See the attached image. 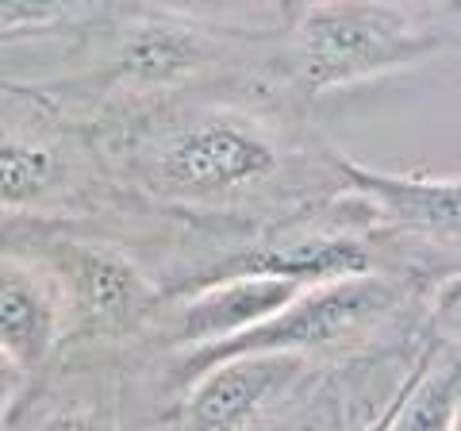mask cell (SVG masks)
<instances>
[{
	"label": "cell",
	"mask_w": 461,
	"mask_h": 431,
	"mask_svg": "<svg viewBox=\"0 0 461 431\" xmlns=\"http://www.w3.org/2000/svg\"><path fill=\"white\" fill-rule=\"evenodd\" d=\"M450 42L442 23L403 5H308L296 16V66L312 93L423 66Z\"/></svg>",
	"instance_id": "6da1fadb"
},
{
	"label": "cell",
	"mask_w": 461,
	"mask_h": 431,
	"mask_svg": "<svg viewBox=\"0 0 461 431\" xmlns=\"http://www.w3.org/2000/svg\"><path fill=\"white\" fill-rule=\"evenodd\" d=\"M388 305L384 281L373 274L366 278H346L330 285H315V289L296 293L281 312H273L250 332H242L215 347H196L181 362V378L193 381L204 370L227 362V358H250V354H288L300 358L304 351H320L330 343H342L346 335L362 332V327L381 316Z\"/></svg>",
	"instance_id": "7a4b0ae2"
},
{
	"label": "cell",
	"mask_w": 461,
	"mask_h": 431,
	"mask_svg": "<svg viewBox=\"0 0 461 431\" xmlns=\"http://www.w3.org/2000/svg\"><path fill=\"white\" fill-rule=\"evenodd\" d=\"M273 139L235 116H204L173 135L158 154V178L173 197H223L277 174Z\"/></svg>",
	"instance_id": "3957f363"
},
{
	"label": "cell",
	"mask_w": 461,
	"mask_h": 431,
	"mask_svg": "<svg viewBox=\"0 0 461 431\" xmlns=\"http://www.w3.org/2000/svg\"><path fill=\"white\" fill-rule=\"evenodd\" d=\"M54 274L85 316V324L100 332H120L135 324L158 300L150 278L123 251L104 243H58Z\"/></svg>",
	"instance_id": "277c9868"
},
{
	"label": "cell",
	"mask_w": 461,
	"mask_h": 431,
	"mask_svg": "<svg viewBox=\"0 0 461 431\" xmlns=\"http://www.w3.org/2000/svg\"><path fill=\"white\" fill-rule=\"evenodd\" d=\"M369 270H373V258L354 239H339V235L293 239V243H269V247L227 254L215 266H204L185 285H177V297L200 289V285L230 281V278H269V281H288L296 289H315V285H330L346 278H366Z\"/></svg>",
	"instance_id": "5b68a950"
},
{
	"label": "cell",
	"mask_w": 461,
	"mask_h": 431,
	"mask_svg": "<svg viewBox=\"0 0 461 431\" xmlns=\"http://www.w3.org/2000/svg\"><path fill=\"white\" fill-rule=\"evenodd\" d=\"M300 358L288 354H250L227 358L189 381V397L181 408V431H250L254 416L266 400L277 397L285 381H293Z\"/></svg>",
	"instance_id": "8992f818"
},
{
	"label": "cell",
	"mask_w": 461,
	"mask_h": 431,
	"mask_svg": "<svg viewBox=\"0 0 461 431\" xmlns=\"http://www.w3.org/2000/svg\"><path fill=\"white\" fill-rule=\"evenodd\" d=\"M335 166L346 181V189L366 197L388 224L420 235H457L461 220V193L454 178H415V174H384L362 162H350L346 154H335Z\"/></svg>",
	"instance_id": "52a82bcc"
},
{
	"label": "cell",
	"mask_w": 461,
	"mask_h": 431,
	"mask_svg": "<svg viewBox=\"0 0 461 431\" xmlns=\"http://www.w3.org/2000/svg\"><path fill=\"white\" fill-rule=\"evenodd\" d=\"M296 293L304 289L269 278H230V281L200 285V289L181 293L185 305H181L177 343H185L189 351L227 343L269 320L273 312H281Z\"/></svg>",
	"instance_id": "ba28073f"
},
{
	"label": "cell",
	"mask_w": 461,
	"mask_h": 431,
	"mask_svg": "<svg viewBox=\"0 0 461 431\" xmlns=\"http://www.w3.org/2000/svg\"><path fill=\"white\" fill-rule=\"evenodd\" d=\"M62 308L50 281L23 262H0V362L16 373H35L50 358Z\"/></svg>",
	"instance_id": "9c48e42d"
},
{
	"label": "cell",
	"mask_w": 461,
	"mask_h": 431,
	"mask_svg": "<svg viewBox=\"0 0 461 431\" xmlns=\"http://www.w3.org/2000/svg\"><path fill=\"white\" fill-rule=\"evenodd\" d=\"M208 59V39L193 27L169 23V20H142L123 35L120 54H115V69L123 81L142 85V89H158V85H173L189 78L200 62Z\"/></svg>",
	"instance_id": "30bf717a"
},
{
	"label": "cell",
	"mask_w": 461,
	"mask_h": 431,
	"mask_svg": "<svg viewBox=\"0 0 461 431\" xmlns=\"http://www.w3.org/2000/svg\"><path fill=\"white\" fill-rule=\"evenodd\" d=\"M461 412V373L457 358L430 366V358L420 362V373L400 393L384 431H457Z\"/></svg>",
	"instance_id": "8fae6325"
},
{
	"label": "cell",
	"mask_w": 461,
	"mask_h": 431,
	"mask_svg": "<svg viewBox=\"0 0 461 431\" xmlns=\"http://www.w3.org/2000/svg\"><path fill=\"white\" fill-rule=\"evenodd\" d=\"M62 178V158L42 142L0 139V208H23L47 197Z\"/></svg>",
	"instance_id": "7c38bea8"
},
{
	"label": "cell",
	"mask_w": 461,
	"mask_h": 431,
	"mask_svg": "<svg viewBox=\"0 0 461 431\" xmlns=\"http://www.w3.org/2000/svg\"><path fill=\"white\" fill-rule=\"evenodd\" d=\"M39 431H112V424H104L100 416L93 412H77V408H66V412H54L39 424Z\"/></svg>",
	"instance_id": "4fadbf2b"
},
{
	"label": "cell",
	"mask_w": 461,
	"mask_h": 431,
	"mask_svg": "<svg viewBox=\"0 0 461 431\" xmlns=\"http://www.w3.org/2000/svg\"><path fill=\"white\" fill-rule=\"evenodd\" d=\"M20 378L23 373H16L8 362H0V416L8 412V405H12V397H16V390H20Z\"/></svg>",
	"instance_id": "5bb4252c"
},
{
	"label": "cell",
	"mask_w": 461,
	"mask_h": 431,
	"mask_svg": "<svg viewBox=\"0 0 461 431\" xmlns=\"http://www.w3.org/2000/svg\"><path fill=\"white\" fill-rule=\"evenodd\" d=\"M250 431H258V427H250Z\"/></svg>",
	"instance_id": "9a60e30c"
}]
</instances>
